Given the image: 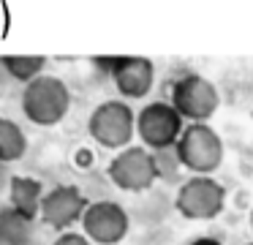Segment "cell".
Returning a JSON list of instances; mask_svg holds the SVG:
<instances>
[{
	"label": "cell",
	"instance_id": "obj_16",
	"mask_svg": "<svg viewBox=\"0 0 253 245\" xmlns=\"http://www.w3.org/2000/svg\"><path fill=\"white\" fill-rule=\"evenodd\" d=\"M188 245H223V243L215 240V237H196V240H191Z\"/></svg>",
	"mask_w": 253,
	"mask_h": 245
},
{
	"label": "cell",
	"instance_id": "obj_9",
	"mask_svg": "<svg viewBox=\"0 0 253 245\" xmlns=\"http://www.w3.org/2000/svg\"><path fill=\"white\" fill-rule=\"evenodd\" d=\"M87 207H90V201L84 199V194L77 185H57L55 191H49L41 199L39 218L52 229H68L71 223L82 221Z\"/></svg>",
	"mask_w": 253,
	"mask_h": 245
},
{
	"label": "cell",
	"instance_id": "obj_17",
	"mask_svg": "<svg viewBox=\"0 0 253 245\" xmlns=\"http://www.w3.org/2000/svg\"><path fill=\"white\" fill-rule=\"evenodd\" d=\"M251 232H253V210H251Z\"/></svg>",
	"mask_w": 253,
	"mask_h": 245
},
{
	"label": "cell",
	"instance_id": "obj_5",
	"mask_svg": "<svg viewBox=\"0 0 253 245\" xmlns=\"http://www.w3.org/2000/svg\"><path fill=\"white\" fill-rule=\"evenodd\" d=\"M174 204L180 215L188 221H212L226 207V188L212 177L193 174L191 180L180 185Z\"/></svg>",
	"mask_w": 253,
	"mask_h": 245
},
{
	"label": "cell",
	"instance_id": "obj_10",
	"mask_svg": "<svg viewBox=\"0 0 253 245\" xmlns=\"http://www.w3.org/2000/svg\"><path fill=\"white\" fill-rule=\"evenodd\" d=\"M117 93L126 98H144L155 82V65L147 57H112L106 60Z\"/></svg>",
	"mask_w": 253,
	"mask_h": 245
},
{
	"label": "cell",
	"instance_id": "obj_2",
	"mask_svg": "<svg viewBox=\"0 0 253 245\" xmlns=\"http://www.w3.org/2000/svg\"><path fill=\"white\" fill-rule=\"evenodd\" d=\"M177 161L193 174L210 177L223 161V142L207 123H191L174 145Z\"/></svg>",
	"mask_w": 253,
	"mask_h": 245
},
{
	"label": "cell",
	"instance_id": "obj_3",
	"mask_svg": "<svg viewBox=\"0 0 253 245\" xmlns=\"http://www.w3.org/2000/svg\"><path fill=\"white\" fill-rule=\"evenodd\" d=\"M87 131L95 145L106 150H126V145L136 134V114L123 101H104L93 109Z\"/></svg>",
	"mask_w": 253,
	"mask_h": 245
},
{
	"label": "cell",
	"instance_id": "obj_6",
	"mask_svg": "<svg viewBox=\"0 0 253 245\" xmlns=\"http://www.w3.org/2000/svg\"><path fill=\"white\" fill-rule=\"evenodd\" d=\"M106 174H109V180L120 191L139 194V191H147L161 177V166L150 150H144V147H126L123 152H117L112 158Z\"/></svg>",
	"mask_w": 253,
	"mask_h": 245
},
{
	"label": "cell",
	"instance_id": "obj_11",
	"mask_svg": "<svg viewBox=\"0 0 253 245\" xmlns=\"http://www.w3.org/2000/svg\"><path fill=\"white\" fill-rule=\"evenodd\" d=\"M8 196H11V207L17 212H22L25 218L36 221V215L41 212V183L33 177H25V174H17V177L8 180Z\"/></svg>",
	"mask_w": 253,
	"mask_h": 245
},
{
	"label": "cell",
	"instance_id": "obj_18",
	"mask_svg": "<svg viewBox=\"0 0 253 245\" xmlns=\"http://www.w3.org/2000/svg\"><path fill=\"white\" fill-rule=\"evenodd\" d=\"M251 117H253V112H251Z\"/></svg>",
	"mask_w": 253,
	"mask_h": 245
},
{
	"label": "cell",
	"instance_id": "obj_12",
	"mask_svg": "<svg viewBox=\"0 0 253 245\" xmlns=\"http://www.w3.org/2000/svg\"><path fill=\"white\" fill-rule=\"evenodd\" d=\"M33 243V221L17 212L11 204L0 207V245H30Z\"/></svg>",
	"mask_w": 253,
	"mask_h": 245
},
{
	"label": "cell",
	"instance_id": "obj_1",
	"mask_svg": "<svg viewBox=\"0 0 253 245\" xmlns=\"http://www.w3.org/2000/svg\"><path fill=\"white\" fill-rule=\"evenodd\" d=\"M68 106H71V93L66 82L57 76L41 74L22 90V112L36 125H44V128L57 125L68 114Z\"/></svg>",
	"mask_w": 253,
	"mask_h": 245
},
{
	"label": "cell",
	"instance_id": "obj_14",
	"mask_svg": "<svg viewBox=\"0 0 253 245\" xmlns=\"http://www.w3.org/2000/svg\"><path fill=\"white\" fill-rule=\"evenodd\" d=\"M28 150V139H25L22 128L14 120L0 117V163L19 161Z\"/></svg>",
	"mask_w": 253,
	"mask_h": 245
},
{
	"label": "cell",
	"instance_id": "obj_7",
	"mask_svg": "<svg viewBox=\"0 0 253 245\" xmlns=\"http://www.w3.org/2000/svg\"><path fill=\"white\" fill-rule=\"evenodd\" d=\"M182 131H185L182 128V117L166 101H153L136 114V134L144 142V147L166 150V147L180 142Z\"/></svg>",
	"mask_w": 253,
	"mask_h": 245
},
{
	"label": "cell",
	"instance_id": "obj_8",
	"mask_svg": "<svg viewBox=\"0 0 253 245\" xmlns=\"http://www.w3.org/2000/svg\"><path fill=\"white\" fill-rule=\"evenodd\" d=\"M128 212L117 201H90V207L82 215L84 237L98 245H117L128 234Z\"/></svg>",
	"mask_w": 253,
	"mask_h": 245
},
{
	"label": "cell",
	"instance_id": "obj_4",
	"mask_svg": "<svg viewBox=\"0 0 253 245\" xmlns=\"http://www.w3.org/2000/svg\"><path fill=\"white\" fill-rule=\"evenodd\" d=\"M171 106L177 109L182 120L191 123H207L215 114L220 103L218 87L210 79H204L202 74H185L171 85Z\"/></svg>",
	"mask_w": 253,
	"mask_h": 245
},
{
	"label": "cell",
	"instance_id": "obj_15",
	"mask_svg": "<svg viewBox=\"0 0 253 245\" xmlns=\"http://www.w3.org/2000/svg\"><path fill=\"white\" fill-rule=\"evenodd\" d=\"M52 245H90V240L84 234H77V232H63Z\"/></svg>",
	"mask_w": 253,
	"mask_h": 245
},
{
	"label": "cell",
	"instance_id": "obj_19",
	"mask_svg": "<svg viewBox=\"0 0 253 245\" xmlns=\"http://www.w3.org/2000/svg\"><path fill=\"white\" fill-rule=\"evenodd\" d=\"M248 245H253V243H248Z\"/></svg>",
	"mask_w": 253,
	"mask_h": 245
},
{
	"label": "cell",
	"instance_id": "obj_13",
	"mask_svg": "<svg viewBox=\"0 0 253 245\" xmlns=\"http://www.w3.org/2000/svg\"><path fill=\"white\" fill-rule=\"evenodd\" d=\"M0 63H3V68L8 71L11 79L30 85L33 79L41 76V71H44V65H46V57L44 54H3Z\"/></svg>",
	"mask_w": 253,
	"mask_h": 245
}]
</instances>
